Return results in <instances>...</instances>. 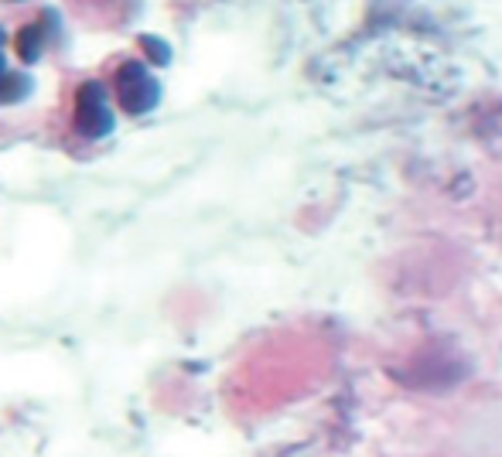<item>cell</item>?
I'll return each instance as SVG.
<instances>
[{
	"mask_svg": "<svg viewBox=\"0 0 502 457\" xmlns=\"http://www.w3.org/2000/svg\"><path fill=\"white\" fill-rule=\"evenodd\" d=\"M0 4H4V7H11V4H24V0H0Z\"/></svg>",
	"mask_w": 502,
	"mask_h": 457,
	"instance_id": "obj_8",
	"label": "cell"
},
{
	"mask_svg": "<svg viewBox=\"0 0 502 457\" xmlns=\"http://www.w3.org/2000/svg\"><path fill=\"white\" fill-rule=\"evenodd\" d=\"M110 89L127 117H144L161 102V83L140 55H120V62L110 72Z\"/></svg>",
	"mask_w": 502,
	"mask_h": 457,
	"instance_id": "obj_1",
	"label": "cell"
},
{
	"mask_svg": "<svg viewBox=\"0 0 502 457\" xmlns=\"http://www.w3.org/2000/svg\"><path fill=\"white\" fill-rule=\"evenodd\" d=\"M7 72H11V66H7V58H4V51H0V79H4Z\"/></svg>",
	"mask_w": 502,
	"mask_h": 457,
	"instance_id": "obj_6",
	"label": "cell"
},
{
	"mask_svg": "<svg viewBox=\"0 0 502 457\" xmlns=\"http://www.w3.org/2000/svg\"><path fill=\"white\" fill-rule=\"evenodd\" d=\"M11 45H14L18 62H24V66H35V62H41L48 51L62 48V45H66V24H62L58 11H55V7H35V11L18 24Z\"/></svg>",
	"mask_w": 502,
	"mask_h": 457,
	"instance_id": "obj_3",
	"label": "cell"
},
{
	"mask_svg": "<svg viewBox=\"0 0 502 457\" xmlns=\"http://www.w3.org/2000/svg\"><path fill=\"white\" fill-rule=\"evenodd\" d=\"M117 127L103 79H83L72 89V134L83 140H106Z\"/></svg>",
	"mask_w": 502,
	"mask_h": 457,
	"instance_id": "obj_2",
	"label": "cell"
},
{
	"mask_svg": "<svg viewBox=\"0 0 502 457\" xmlns=\"http://www.w3.org/2000/svg\"><path fill=\"white\" fill-rule=\"evenodd\" d=\"M7 41H11V38H7V31L0 28V51H4V45H7Z\"/></svg>",
	"mask_w": 502,
	"mask_h": 457,
	"instance_id": "obj_7",
	"label": "cell"
},
{
	"mask_svg": "<svg viewBox=\"0 0 502 457\" xmlns=\"http://www.w3.org/2000/svg\"><path fill=\"white\" fill-rule=\"evenodd\" d=\"M137 55L147 66H168L172 62V45L157 34H137Z\"/></svg>",
	"mask_w": 502,
	"mask_h": 457,
	"instance_id": "obj_5",
	"label": "cell"
},
{
	"mask_svg": "<svg viewBox=\"0 0 502 457\" xmlns=\"http://www.w3.org/2000/svg\"><path fill=\"white\" fill-rule=\"evenodd\" d=\"M28 96H31V75L11 68V72L0 79V106H14V102L28 100Z\"/></svg>",
	"mask_w": 502,
	"mask_h": 457,
	"instance_id": "obj_4",
	"label": "cell"
}]
</instances>
